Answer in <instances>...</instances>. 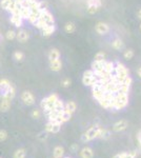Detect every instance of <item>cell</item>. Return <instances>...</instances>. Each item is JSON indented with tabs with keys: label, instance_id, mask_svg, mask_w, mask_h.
Masks as SVG:
<instances>
[{
	"label": "cell",
	"instance_id": "cell-1",
	"mask_svg": "<svg viewBox=\"0 0 141 158\" xmlns=\"http://www.w3.org/2000/svg\"><path fill=\"white\" fill-rule=\"evenodd\" d=\"M16 96V89L6 78L0 79V99L13 100Z\"/></svg>",
	"mask_w": 141,
	"mask_h": 158
},
{
	"label": "cell",
	"instance_id": "cell-2",
	"mask_svg": "<svg viewBox=\"0 0 141 158\" xmlns=\"http://www.w3.org/2000/svg\"><path fill=\"white\" fill-rule=\"evenodd\" d=\"M50 24H55V17L48 8V10H43L41 12L40 16L36 21V23L34 24V26L40 31L41 29H43L47 25H50Z\"/></svg>",
	"mask_w": 141,
	"mask_h": 158
},
{
	"label": "cell",
	"instance_id": "cell-3",
	"mask_svg": "<svg viewBox=\"0 0 141 158\" xmlns=\"http://www.w3.org/2000/svg\"><path fill=\"white\" fill-rule=\"evenodd\" d=\"M102 130L103 129L99 128V126H91L87 132L83 133V135L81 136V140H82L83 142H87V141H91V140H93L95 138H100Z\"/></svg>",
	"mask_w": 141,
	"mask_h": 158
},
{
	"label": "cell",
	"instance_id": "cell-4",
	"mask_svg": "<svg viewBox=\"0 0 141 158\" xmlns=\"http://www.w3.org/2000/svg\"><path fill=\"white\" fill-rule=\"evenodd\" d=\"M127 104H129V95L122 94V93H117L115 95L114 109H116V110H122Z\"/></svg>",
	"mask_w": 141,
	"mask_h": 158
},
{
	"label": "cell",
	"instance_id": "cell-5",
	"mask_svg": "<svg viewBox=\"0 0 141 158\" xmlns=\"http://www.w3.org/2000/svg\"><path fill=\"white\" fill-rule=\"evenodd\" d=\"M116 72V78L120 83H122V81L126 78L127 76L130 75V71L126 69V66H124V64L120 63V62H117V66H115V70H114Z\"/></svg>",
	"mask_w": 141,
	"mask_h": 158
},
{
	"label": "cell",
	"instance_id": "cell-6",
	"mask_svg": "<svg viewBox=\"0 0 141 158\" xmlns=\"http://www.w3.org/2000/svg\"><path fill=\"white\" fill-rule=\"evenodd\" d=\"M21 100L25 106H30L35 104V96L33 95V93L31 91H23L21 93Z\"/></svg>",
	"mask_w": 141,
	"mask_h": 158
},
{
	"label": "cell",
	"instance_id": "cell-7",
	"mask_svg": "<svg viewBox=\"0 0 141 158\" xmlns=\"http://www.w3.org/2000/svg\"><path fill=\"white\" fill-rule=\"evenodd\" d=\"M30 39V34L26 30L24 29H20L16 32V40L20 43H25Z\"/></svg>",
	"mask_w": 141,
	"mask_h": 158
},
{
	"label": "cell",
	"instance_id": "cell-8",
	"mask_svg": "<svg viewBox=\"0 0 141 158\" xmlns=\"http://www.w3.org/2000/svg\"><path fill=\"white\" fill-rule=\"evenodd\" d=\"M95 31L99 35H105L110 32V25L103 21H100L95 25Z\"/></svg>",
	"mask_w": 141,
	"mask_h": 158
},
{
	"label": "cell",
	"instance_id": "cell-9",
	"mask_svg": "<svg viewBox=\"0 0 141 158\" xmlns=\"http://www.w3.org/2000/svg\"><path fill=\"white\" fill-rule=\"evenodd\" d=\"M61 124L58 123V122H52L48 121L47 124H45V132L47 133H58L60 131Z\"/></svg>",
	"mask_w": 141,
	"mask_h": 158
},
{
	"label": "cell",
	"instance_id": "cell-10",
	"mask_svg": "<svg viewBox=\"0 0 141 158\" xmlns=\"http://www.w3.org/2000/svg\"><path fill=\"white\" fill-rule=\"evenodd\" d=\"M56 24H50V25H47L43 29H41L40 33L43 37H50L56 32Z\"/></svg>",
	"mask_w": 141,
	"mask_h": 158
},
{
	"label": "cell",
	"instance_id": "cell-11",
	"mask_svg": "<svg viewBox=\"0 0 141 158\" xmlns=\"http://www.w3.org/2000/svg\"><path fill=\"white\" fill-rule=\"evenodd\" d=\"M48 66H50V69L53 72H59L62 69V61H61L60 58L56 60H50L48 61Z\"/></svg>",
	"mask_w": 141,
	"mask_h": 158
},
{
	"label": "cell",
	"instance_id": "cell-12",
	"mask_svg": "<svg viewBox=\"0 0 141 158\" xmlns=\"http://www.w3.org/2000/svg\"><path fill=\"white\" fill-rule=\"evenodd\" d=\"M127 126H129V122L125 119H121L116 122V123H114L113 130L115 132H122V131H124L127 128Z\"/></svg>",
	"mask_w": 141,
	"mask_h": 158
},
{
	"label": "cell",
	"instance_id": "cell-13",
	"mask_svg": "<svg viewBox=\"0 0 141 158\" xmlns=\"http://www.w3.org/2000/svg\"><path fill=\"white\" fill-rule=\"evenodd\" d=\"M10 22L15 26V28H21L23 25V22L24 20L21 18L20 16L18 15H15V14H11V17H10Z\"/></svg>",
	"mask_w": 141,
	"mask_h": 158
},
{
	"label": "cell",
	"instance_id": "cell-14",
	"mask_svg": "<svg viewBox=\"0 0 141 158\" xmlns=\"http://www.w3.org/2000/svg\"><path fill=\"white\" fill-rule=\"evenodd\" d=\"M12 106V100L10 99H1L0 100V112L6 113Z\"/></svg>",
	"mask_w": 141,
	"mask_h": 158
},
{
	"label": "cell",
	"instance_id": "cell-15",
	"mask_svg": "<svg viewBox=\"0 0 141 158\" xmlns=\"http://www.w3.org/2000/svg\"><path fill=\"white\" fill-rule=\"evenodd\" d=\"M104 62L105 61H96V60H94V61L92 62V64H91V66H92L91 70H93L94 72L104 71L103 70V69H104Z\"/></svg>",
	"mask_w": 141,
	"mask_h": 158
},
{
	"label": "cell",
	"instance_id": "cell-16",
	"mask_svg": "<svg viewBox=\"0 0 141 158\" xmlns=\"http://www.w3.org/2000/svg\"><path fill=\"white\" fill-rule=\"evenodd\" d=\"M48 61H50V60H56L60 58V52H59L58 49H55V48L51 49L48 54Z\"/></svg>",
	"mask_w": 141,
	"mask_h": 158
},
{
	"label": "cell",
	"instance_id": "cell-17",
	"mask_svg": "<svg viewBox=\"0 0 141 158\" xmlns=\"http://www.w3.org/2000/svg\"><path fill=\"white\" fill-rule=\"evenodd\" d=\"M104 93H105V90L102 86L100 89H95V90H93V97L97 100V101H99V100L104 96Z\"/></svg>",
	"mask_w": 141,
	"mask_h": 158
},
{
	"label": "cell",
	"instance_id": "cell-18",
	"mask_svg": "<svg viewBox=\"0 0 141 158\" xmlns=\"http://www.w3.org/2000/svg\"><path fill=\"white\" fill-rule=\"evenodd\" d=\"M98 80L96 76H91V77H87V76H83L82 77V83L84 84L85 86H92L95 82Z\"/></svg>",
	"mask_w": 141,
	"mask_h": 158
},
{
	"label": "cell",
	"instance_id": "cell-19",
	"mask_svg": "<svg viewBox=\"0 0 141 158\" xmlns=\"http://www.w3.org/2000/svg\"><path fill=\"white\" fill-rule=\"evenodd\" d=\"M94 152L91 148H83L80 152V157L81 158H93Z\"/></svg>",
	"mask_w": 141,
	"mask_h": 158
},
{
	"label": "cell",
	"instance_id": "cell-20",
	"mask_svg": "<svg viewBox=\"0 0 141 158\" xmlns=\"http://www.w3.org/2000/svg\"><path fill=\"white\" fill-rule=\"evenodd\" d=\"M76 109H77L76 103H75L74 101H72V100L67 101V103L64 104V110L67 111V112L70 113V114H73V113L76 112Z\"/></svg>",
	"mask_w": 141,
	"mask_h": 158
},
{
	"label": "cell",
	"instance_id": "cell-21",
	"mask_svg": "<svg viewBox=\"0 0 141 158\" xmlns=\"http://www.w3.org/2000/svg\"><path fill=\"white\" fill-rule=\"evenodd\" d=\"M76 31V24L72 21H69L64 24V32L67 34H73Z\"/></svg>",
	"mask_w": 141,
	"mask_h": 158
},
{
	"label": "cell",
	"instance_id": "cell-22",
	"mask_svg": "<svg viewBox=\"0 0 141 158\" xmlns=\"http://www.w3.org/2000/svg\"><path fill=\"white\" fill-rule=\"evenodd\" d=\"M13 59L17 62H22L24 59H25V55H24L23 52L21 51H15L13 53Z\"/></svg>",
	"mask_w": 141,
	"mask_h": 158
},
{
	"label": "cell",
	"instance_id": "cell-23",
	"mask_svg": "<svg viewBox=\"0 0 141 158\" xmlns=\"http://www.w3.org/2000/svg\"><path fill=\"white\" fill-rule=\"evenodd\" d=\"M112 48L114 49V50H117V51H121L123 48H124V43H123V41L121 39H115L113 40V42H112Z\"/></svg>",
	"mask_w": 141,
	"mask_h": 158
},
{
	"label": "cell",
	"instance_id": "cell-24",
	"mask_svg": "<svg viewBox=\"0 0 141 158\" xmlns=\"http://www.w3.org/2000/svg\"><path fill=\"white\" fill-rule=\"evenodd\" d=\"M104 72L109 73V74H113L114 70H115V64L112 61H105L104 62Z\"/></svg>",
	"mask_w": 141,
	"mask_h": 158
},
{
	"label": "cell",
	"instance_id": "cell-25",
	"mask_svg": "<svg viewBox=\"0 0 141 158\" xmlns=\"http://www.w3.org/2000/svg\"><path fill=\"white\" fill-rule=\"evenodd\" d=\"M63 154H64V149L62 146H56L53 151V155H54V158H62Z\"/></svg>",
	"mask_w": 141,
	"mask_h": 158
},
{
	"label": "cell",
	"instance_id": "cell-26",
	"mask_svg": "<svg viewBox=\"0 0 141 158\" xmlns=\"http://www.w3.org/2000/svg\"><path fill=\"white\" fill-rule=\"evenodd\" d=\"M25 156H26V152L22 148L17 149L14 152V154H13V158H25Z\"/></svg>",
	"mask_w": 141,
	"mask_h": 158
},
{
	"label": "cell",
	"instance_id": "cell-27",
	"mask_svg": "<svg viewBox=\"0 0 141 158\" xmlns=\"http://www.w3.org/2000/svg\"><path fill=\"white\" fill-rule=\"evenodd\" d=\"M105 58H107V54L102 51L97 52L94 56V60H96V61H105Z\"/></svg>",
	"mask_w": 141,
	"mask_h": 158
},
{
	"label": "cell",
	"instance_id": "cell-28",
	"mask_svg": "<svg viewBox=\"0 0 141 158\" xmlns=\"http://www.w3.org/2000/svg\"><path fill=\"white\" fill-rule=\"evenodd\" d=\"M134 54H135V53H134L133 49H127V50H125L124 53H123V57H124V59H126V60H131V59H133Z\"/></svg>",
	"mask_w": 141,
	"mask_h": 158
},
{
	"label": "cell",
	"instance_id": "cell-29",
	"mask_svg": "<svg viewBox=\"0 0 141 158\" xmlns=\"http://www.w3.org/2000/svg\"><path fill=\"white\" fill-rule=\"evenodd\" d=\"M99 103H100V106H102L103 109H111V101L110 100H107V98H104V96L102 97L100 100H99Z\"/></svg>",
	"mask_w": 141,
	"mask_h": 158
},
{
	"label": "cell",
	"instance_id": "cell-30",
	"mask_svg": "<svg viewBox=\"0 0 141 158\" xmlns=\"http://www.w3.org/2000/svg\"><path fill=\"white\" fill-rule=\"evenodd\" d=\"M5 38L8 40H14L16 39V31L15 30H8L5 33Z\"/></svg>",
	"mask_w": 141,
	"mask_h": 158
},
{
	"label": "cell",
	"instance_id": "cell-31",
	"mask_svg": "<svg viewBox=\"0 0 141 158\" xmlns=\"http://www.w3.org/2000/svg\"><path fill=\"white\" fill-rule=\"evenodd\" d=\"M70 84H72V80H70V78H69V77H65L64 79L61 80V86L64 89H67L70 86Z\"/></svg>",
	"mask_w": 141,
	"mask_h": 158
},
{
	"label": "cell",
	"instance_id": "cell-32",
	"mask_svg": "<svg viewBox=\"0 0 141 158\" xmlns=\"http://www.w3.org/2000/svg\"><path fill=\"white\" fill-rule=\"evenodd\" d=\"M98 10H99V8H98V6H96V5H87V13H89V14H91V15L96 14V13L98 12Z\"/></svg>",
	"mask_w": 141,
	"mask_h": 158
},
{
	"label": "cell",
	"instance_id": "cell-33",
	"mask_svg": "<svg viewBox=\"0 0 141 158\" xmlns=\"http://www.w3.org/2000/svg\"><path fill=\"white\" fill-rule=\"evenodd\" d=\"M31 116L34 119H39L41 117V111L39 109H34L31 113Z\"/></svg>",
	"mask_w": 141,
	"mask_h": 158
},
{
	"label": "cell",
	"instance_id": "cell-34",
	"mask_svg": "<svg viewBox=\"0 0 141 158\" xmlns=\"http://www.w3.org/2000/svg\"><path fill=\"white\" fill-rule=\"evenodd\" d=\"M87 5H96L100 8L102 5V2H101V0H87Z\"/></svg>",
	"mask_w": 141,
	"mask_h": 158
},
{
	"label": "cell",
	"instance_id": "cell-35",
	"mask_svg": "<svg viewBox=\"0 0 141 158\" xmlns=\"http://www.w3.org/2000/svg\"><path fill=\"white\" fill-rule=\"evenodd\" d=\"M110 137H111V132H110V131L104 130V129H103L102 132H101L100 138H102V139H109Z\"/></svg>",
	"mask_w": 141,
	"mask_h": 158
},
{
	"label": "cell",
	"instance_id": "cell-36",
	"mask_svg": "<svg viewBox=\"0 0 141 158\" xmlns=\"http://www.w3.org/2000/svg\"><path fill=\"white\" fill-rule=\"evenodd\" d=\"M132 83H133V79H132V77L130 76V75H129V76H127L126 78H125V79L122 81V84H123V86H129V88H130V86H131V84H132Z\"/></svg>",
	"mask_w": 141,
	"mask_h": 158
},
{
	"label": "cell",
	"instance_id": "cell-37",
	"mask_svg": "<svg viewBox=\"0 0 141 158\" xmlns=\"http://www.w3.org/2000/svg\"><path fill=\"white\" fill-rule=\"evenodd\" d=\"M129 92H130V88H129V86H123V84H121L120 89H119V91L117 93H122V94H127V95H129Z\"/></svg>",
	"mask_w": 141,
	"mask_h": 158
},
{
	"label": "cell",
	"instance_id": "cell-38",
	"mask_svg": "<svg viewBox=\"0 0 141 158\" xmlns=\"http://www.w3.org/2000/svg\"><path fill=\"white\" fill-rule=\"evenodd\" d=\"M8 138V132L5 130H0V142L4 141Z\"/></svg>",
	"mask_w": 141,
	"mask_h": 158
},
{
	"label": "cell",
	"instance_id": "cell-39",
	"mask_svg": "<svg viewBox=\"0 0 141 158\" xmlns=\"http://www.w3.org/2000/svg\"><path fill=\"white\" fill-rule=\"evenodd\" d=\"M137 157V151H132L130 153H126L125 158H136Z\"/></svg>",
	"mask_w": 141,
	"mask_h": 158
},
{
	"label": "cell",
	"instance_id": "cell-40",
	"mask_svg": "<svg viewBox=\"0 0 141 158\" xmlns=\"http://www.w3.org/2000/svg\"><path fill=\"white\" fill-rule=\"evenodd\" d=\"M78 150H79L78 143H73L72 146H70V151H72V152H78Z\"/></svg>",
	"mask_w": 141,
	"mask_h": 158
},
{
	"label": "cell",
	"instance_id": "cell-41",
	"mask_svg": "<svg viewBox=\"0 0 141 158\" xmlns=\"http://www.w3.org/2000/svg\"><path fill=\"white\" fill-rule=\"evenodd\" d=\"M125 156H126V152H122V153H120V154L115 155L113 158H125Z\"/></svg>",
	"mask_w": 141,
	"mask_h": 158
},
{
	"label": "cell",
	"instance_id": "cell-42",
	"mask_svg": "<svg viewBox=\"0 0 141 158\" xmlns=\"http://www.w3.org/2000/svg\"><path fill=\"white\" fill-rule=\"evenodd\" d=\"M137 17H138V19H140L141 20V8L139 11L137 12Z\"/></svg>",
	"mask_w": 141,
	"mask_h": 158
},
{
	"label": "cell",
	"instance_id": "cell-43",
	"mask_svg": "<svg viewBox=\"0 0 141 158\" xmlns=\"http://www.w3.org/2000/svg\"><path fill=\"white\" fill-rule=\"evenodd\" d=\"M137 74H138V76H139V78H141V66L137 70Z\"/></svg>",
	"mask_w": 141,
	"mask_h": 158
},
{
	"label": "cell",
	"instance_id": "cell-44",
	"mask_svg": "<svg viewBox=\"0 0 141 158\" xmlns=\"http://www.w3.org/2000/svg\"><path fill=\"white\" fill-rule=\"evenodd\" d=\"M2 40V36H1V34H0V41Z\"/></svg>",
	"mask_w": 141,
	"mask_h": 158
},
{
	"label": "cell",
	"instance_id": "cell-45",
	"mask_svg": "<svg viewBox=\"0 0 141 158\" xmlns=\"http://www.w3.org/2000/svg\"><path fill=\"white\" fill-rule=\"evenodd\" d=\"M140 31H141V24H140Z\"/></svg>",
	"mask_w": 141,
	"mask_h": 158
},
{
	"label": "cell",
	"instance_id": "cell-46",
	"mask_svg": "<svg viewBox=\"0 0 141 158\" xmlns=\"http://www.w3.org/2000/svg\"><path fill=\"white\" fill-rule=\"evenodd\" d=\"M0 158H1V157H0Z\"/></svg>",
	"mask_w": 141,
	"mask_h": 158
}]
</instances>
